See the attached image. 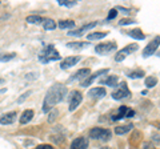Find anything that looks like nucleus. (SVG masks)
<instances>
[{
    "mask_svg": "<svg viewBox=\"0 0 160 149\" xmlns=\"http://www.w3.org/2000/svg\"><path fill=\"white\" fill-rule=\"evenodd\" d=\"M88 43H86V41H74V43H68L67 47L71 48V49H83L86 47H88Z\"/></svg>",
    "mask_w": 160,
    "mask_h": 149,
    "instance_id": "20",
    "label": "nucleus"
},
{
    "mask_svg": "<svg viewBox=\"0 0 160 149\" xmlns=\"http://www.w3.org/2000/svg\"><path fill=\"white\" fill-rule=\"evenodd\" d=\"M82 100H83L82 93H80L79 91H72L70 93V108H68L70 112H74V110L80 105Z\"/></svg>",
    "mask_w": 160,
    "mask_h": 149,
    "instance_id": "5",
    "label": "nucleus"
},
{
    "mask_svg": "<svg viewBox=\"0 0 160 149\" xmlns=\"http://www.w3.org/2000/svg\"><path fill=\"white\" fill-rule=\"evenodd\" d=\"M31 95H32V91H28V92H25V93H23V95H21V96H20V97H19V99H17V104H21V102H23V101H25V99H27V97H28V96H31Z\"/></svg>",
    "mask_w": 160,
    "mask_h": 149,
    "instance_id": "31",
    "label": "nucleus"
},
{
    "mask_svg": "<svg viewBox=\"0 0 160 149\" xmlns=\"http://www.w3.org/2000/svg\"><path fill=\"white\" fill-rule=\"evenodd\" d=\"M131 129H133V125L132 124L123 125V127H116L115 128V133H116V135H125V133H128Z\"/></svg>",
    "mask_w": 160,
    "mask_h": 149,
    "instance_id": "21",
    "label": "nucleus"
},
{
    "mask_svg": "<svg viewBox=\"0 0 160 149\" xmlns=\"http://www.w3.org/2000/svg\"><path fill=\"white\" fill-rule=\"evenodd\" d=\"M4 83H6L4 79H0V85H2V84H4Z\"/></svg>",
    "mask_w": 160,
    "mask_h": 149,
    "instance_id": "39",
    "label": "nucleus"
},
{
    "mask_svg": "<svg viewBox=\"0 0 160 149\" xmlns=\"http://www.w3.org/2000/svg\"><path fill=\"white\" fill-rule=\"evenodd\" d=\"M138 48H139V45L138 44H129L128 47H125V48H123L121 49V53H123L124 56H127L128 53H132V52H135V51H138Z\"/></svg>",
    "mask_w": 160,
    "mask_h": 149,
    "instance_id": "25",
    "label": "nucleus"
},
{
    "mask_svg": "<svg viewBox=\"0 0 160 149\" xmlns=\"http://www.w3.org/2000/svg\"><path fill=\"white\" fill-rule=\"evenodd\" d=\"M35 149H55L52 145H48V144H41V145H37Z\"/></svg>",
    "mask_w": 160,
    "mask_h": 149,
    "instance_id": "34",
    "label": "nucleus"
},
{
    "mask_svg": "<svg viewBox=\"0 0 160 149\" xmlns=\"http://www.w3.org/2000/svg\"><path fill=\"white\" fill-rule=\"evenodd\" d=\"M90 137L93 140L108 141V140H111L112 133L109 129H105V128H92L90 131Z\"/></svg>",
    "mask_w": 160,
    "mask_h": 149,
    "instance_id": "3",
    "label": "nucleus"
},
{
    "mask_svg": "<svg viewBox=\"0 0 160 149\" xmlns=\"http://www.w3.org/2000/svg\"><path fill=\"white\" fill-rule=\"evenodd\" d=\"M90 75H91V69H88V68H83V69H80V71H78V72H75V73L72 75V77L70 79V81H75V80L87 79Z\"/></svg>",
    "mask_w": 160,
    "mask_h": 149,
    "instance_id": "13",
    "label": "nucleus"
},
{
    "mask_svg": "<svg viewBox=\"0 0 160 149\" xmlns=\"http://www.w3.org/2000/svg\"><path fill=\"white\" fill-rule=\"evenodd\" d=\"M25 79H36V73H29V75H25Z\"/></svg>",
    "mask_w": 160,
    "mask_h": 149,
    "instance_id": "38",
    "label": "nucleus"
},
{
    "mask_svg": "<svg viewBox=\"0 0 160 149\" xmlns=\"http://www.w3.org/2000/svg\"><path fill=\"white\" fill-rule=\"evenodd\" d=\"M132 23H135L132 19H121V20L119 21V24L120 25H128V24H132Z\"/></svg>",
    "mask_w": 160,
    "mask_h": 149,
    "instance_id": "33",
    "label": "nucleus"
},
{
    "mask_svg": "<svg viewBox=\"0 0 160 149\" xmlns=\"http://www.w3.org/2000/svg\"><path fill=\"white\" fill-rule=\"evenodd\" d=\"M16 57V53L11 52V53H0V61L4 63V61H11Z\"/></svg>",
    "mask_w": 160,
    "mask_h": 149,
    "instance_id": "26",
    "label": "nucleus"
},
{
    "mask_svg": "<svg viewBox=\"0 0 160 149\" xmlns=\"http://www.w3.org/2000/svg\"><path fill=\"white\" fill-rule=\"evenodd\" d=\"M129 96H131V92L127 87V83H121L115 92H112V97L115 100H121V99H127Z\"/></svg>",
    "mask_w": 160,
    "mask_h": 149,
    "instance_id": "4",
    "label": "nucleus"
},
{
    "mask_svg": "<svg viewBox=\"0 0 160 149\" xmlns=\"http://www.w3.org/2000/svg\"><path fill=\"white\" fill-rule=\"evenodd\" d=\"M100 149H111V148H108V147H104V148H100Z\"/></svg>",
    "mask_w": 160,
    "mask_h": 149,
    "instance_id": "40",
    "label": "nucleus"
},
{
    "mask_svg": "<svg viewBox=\"0 0 160 149\" xmlns=\"http://www.w3.org/2000/svg\"><path fill=\"white\" fill-rule=\"evenodd\" d=\"M62 59V56L59 55V52L55 49L52 44H48L40 51V55H39V60L41 63L47 64V63H51V61H58V60Z\"/></svg>",
    "mask_w": 160,
    "mask_h": 149,
    "instance_id": "2",
    "label": "nucleus"
},
{
    "mask_svg": "<svg viewBox=\"0 0 160 149\" xmlns=\"http://www.w3.org/2000/svg\"><path fill=\"white\" fill-rule=\"evenodd\" d=\"M117 81H119V79H117V76H109L108 79H105V80H100V83L101 84H104V85L107 87H116L117 85Z\"/></svg>",
    "mask_w": 160,
    "mask_h": 149,
    "instance_id": "18",
    "label": "nucleus"
},
{
    "mask_svg": "<svg viewBox=\"0 0 160 149\" xmlns=\"http://www.w3.org/2000/svg\"><path fill=\"white\" fill-rule=\"evenodd\" d=\"M128 106H125V105H123V106H120L119 108V110H117V113L116 114H112L111 116V120L112 121H117V120H121V118H124L125 117V114H127V112H128Z\"/></svg>",
    "mask_w": 160,
    "mask_h": 149,
    "instance_id": "16",
    "label": "nucleus"
},
{
    "mask_svg": "<svg viewBox=\"0 0 160 149\" xmlns=\"http://www.w3.org/2000/svg\"><path fill=\"white\" fill-rule=\"evenodd\" d=\"M17 118V113L16 112H8L3 116H0V124L2 125H10L16 121Z\"/></svg>",
    "mask_w": 160,
    "mask_h": 149,
    "instance_id": "11",
    "label": "nucleus"
},
{
    "mask_svg": "<svg viewBox=\"0 0 160 149\" xmlns=\"http://www.w3.org/2000/svg\"><path fill=\"white\" fill-rule=\"evenodd\" d=\"M58 4L59 6H63V7H67V8H71V7L76 6V2H70V0H58Z\"/></svg>",
    "mask_w": 160,
    "mask_h": 149,
    "instance_id": "29",
    "label": "nucleus"
},
{
    "mask_svg": "<svg viewBox=\"0 0 160 149\" xmlns=\"http://www.w3.org/2000/svg\"><path fill=\"white\" fill-rule=\"evenodd\" d=\"M107 35H108V32H95V33H88L87 39H88V40H100V39H104Z\"/></svg>",
    "mask_w": 160,
    "mask_h": 149,
    "instance_id": "23",
    "label": "nucleus"
},
{
    "mask_svg": "<svg viewBox=\"0 0 160 149\" xmlns=\"http://www.w3.org/2000/svg\"><path fill=\"white\" fill-rule=\"evenodd\" d=\"M127 76H128L129 79H142V77H144V72L142 69L133 71V72H128Z\"/></svg>",
    "mask_w": 160,
    "mask_h": 149,
    "instance_id": "27",
    "label": "nucleus"
},
{
    "mask_svg": "<svg viewBox=\"0 0 160 149\" xmlns=\"http://www.w3.org/2000/svg\"><path fill=\"white\" fill-rule=\"evenodd\" d=\"M87 148H88V140L86 137H78L71 144V149H87Z\"/></svg>",
    "mask_w": 160,
    "mask_h": 149,
    "instance_id": "12",
    "label": "nucleus"
},
{
    "mask_svg": "<svg viewBox=\"0 0 160 149\" xmlns=\"http://www.w3.org/2000/svg\"><path fill=\"white\" fill-rule=\"evenodd\" d=\"M132 116H135V110H131V109H128V112H127V114H125V117H132Z\"/></svg>",
    "mask_w": 160,
    "mask_h": 149,
    "instance_id": "37",
    "label": "nucleus"
},
{
    "mask_svg": "<svg viewBox=\"0 0 160 149\" xmlns=\"http://www.w3.org/2000/svg\"><path fill=\"white\" fill-rule=\"evenodd\" d=\"M116 11L119 9V11H121L123 13H125V15H128L129 12H131V9H128V8H123V7H117V8H115Z\"/></svg>",
    "mask_w": 160,
    "mask_h": 149,
    "instance_id": "36",
    "label": "nucleus"
},
{
    "mask_svg": "<svg viewBox=\"0 0 160 149\" xmlns=\"http://www.w3.org/2000/svg\"><path fill=\"white\" fill-rule=\"evenodd\" d=\"M25 21L29 23V24H43L44 19L39 16V15H31V16H27Z\"/></svg>",
    "mask_w": 160,
    "mask_h": 149,
    "instance_id": "19",
    "label": "nucleus"
},
{
    "mask_svg": "<svg viewBox=\"0 0 160 149\" xmlns=\"http://www.w3.org/2000/svg\"><path fill=\"white\" fill-rule=\"evenodd\" d=\"M124 59H125V56H124V55H123V53H121L120 51L117 52V55L115 56V60H116V61H123Z\"/></svg>",
    "mask_w": 160,
    "mask_h": 149,
    "instance_id": "35",
    "label": "nucleus"
},
{
    "mask_svg": "<svg viewBox=\"0 0 160 149\" xmlns=\"http://www.w3.org/2000/svg\"><path fill=\"white\" fill-rule=\"evenodd\" d=\"M96 24H97V21L90 23V24H87V25H84V27H82V28L76 29V31H70V32H68V35H70V36H78V37H80L82 35H84V32L90 31V29H92L93 27H96Z\"/></svg>",
    "mask_w": 160,
    "mask_h": 149,
    "instance_id": "10",
    "label": "nucleus"
},
{
    "mask_svg": "<svg viewBox=\"0 0 160 149\" xmlns=\"http://www.w3.org/2000/svg\"><path fill=\"white\" fill-rule=\"evenodd\" d=\"M79 61H80V56H70V57H67V59H64L62 61L60 68H62V69H68V68L76 65Z\"/></svg>",
    "mask_w": 160,
    "mask_h": 149,
    "instance_id": "9",
    "label": "nucleus"
},
{
    "mask_svg": "<svg viewBox=\"0 0 160 149\" xmlns=\"http://www.w3.org/2000/svg\"><path fill=\"white\" fill-rule=\"evenodd\" d=\"M58 114H59V112L56 109H53L52 112H48V123H53Z\"/></svg>",
    "mask_w": 160,
    "mask_h": 149,
    "instance_id": "30",
    "label": "nucleus"
},
{
    "mask_svg": "<svg viewBox=\"0 0 160 149\" xmlns=\"http://www.w3.org/2000/svg\"><path fill=\"white\" fill-rule=\"evenodd\" d=\"M43 27H44L45 31H53L58 25H56V23L53 21L52 19H45V20L43 21Z\"/></svg>",
    "mask_w": 160,
    "mask_h": 149,
    "instance_id": "22",
    "label": "nucleus"
},
{
    "mask_svg": "<svg viewBox=\"0 0 160 149\" xmlns=\"http://www.w3.org/2000/svg\"><path fill=\"white\" fill-rule=\"evenodd\" d=\"M117 16V11L113 8V9H111L109 11V13H108V17H107V20H112V19H115Z\"/></svg>",
    "mask_w": 160,
    "mask_h": 149,
    "instance_id": "32",
    "label": "nucleus"
},
{
    "mask_svg": "<svg viewBox=\"0 0 160 149\" xmlns=\"http://www.w3.org/2000/svg\"><path fill=\"white\" fill-rule=\"evenodd\" d=\"M159 41H160V37L156 36L155 39L152 40L146 48H144V51H143V57H148V56H151V55H155L156 49L159 48Z\"/></svg>",
    "mask_w": 160,
    "mask_h": 149,
    "instance_id": "6",
    "label": "nucleus"
},
{
    "mask_svg": "<svg viewBox=\"0 0 160 149\" xmlns=\"http://www.w3.org/2000/svg\"><path fill=\"white\" fill-rule=\"evenodd\" d=\"M108 72H109V69H101V71H97L96 73H93V75H90L86 79V80H83L80 85H82L83 88H87V87H90L91 84H92V83H93L95 80H96V79H97L100 75H105V73H108Z\"/></svg>",
    "mask_w": 160,
    "mask_h": 149,
    "instance_id": "8",
    "label": "nucleus"
},
{
    "mask_svg": "<svg viewBox=\"0 0 160 149\" xmlns=\"http://www.w3.org/2000/svg\"><path fill=\"white\" fill-rule=\"evenodd\" d=\"M128 36L132 37V39H136V40H144V39H146V35H144L143 31H142V29H139V28L129 31L128 32Z\"/></svg>",
    "mask_w": 160,
    "mask_h": 149,
    "instance_id": "17",
    "label": "nucleus"
},
{
    "mask_svg": "<svg viewBox=\"0 0 160 149\" xmlns=\"http://www.w3.org/2000/svg\"><path fill=\"white\" fill-rule=\"evenodd\" d=\"M33 110L32 109H27V110H24L23 112V114H21V117H20V124L21 125H25V124H28L29 121L33 118Z\"/></svg>",
    "mask_w": 160,
    "mask_h": 149,
    "instance_id": "15",
    "label": "nucleus"
},
{
    "mask_svg": "<svg viewBox=\"0 0 160 149\" xmlns=\"http://www.w3.org/2000/svg\"><path fill=\"white\" fill-rule=\"evenodd\" d=\"M68 93V89L62 84H55L49 88V91L45 95L44 99V104H43V112L48 113L51 112V109L56 104H59L60 101H63V99L66 97V95Z\"/></svg>",
    "mask_w": 160,
    "mask_h": 149,
    "instance_id": "1",
    "label": "nucleus"
},
{
    "mask_svg": "<svg viewBox=\"0 0 160 149\" xmlns=\"http://www.w3.org/2000/svg\"><path fill=\"white\" fill-rule=\"evenodd\" d=\"M56 25H59V28H62V29L74 28V27H75V21L74 20H62V21H59V24H56Z\"/></svg>",
    "mask_w": 160,
    "mask_h": 149,
    "instance_id": "24",
    "label": "nucleus"
},
{
    "mask_svg": "<svg viewBox=\"0 0 160 149\" xmlns=\"http://www.w3.org/2000/svg\"><path fill=\"white\" fill-rule=\"evenodd\" d=\"M116 49V44L115 43H103V44H99L95 47V51L99 55H107V53L112 52Z\"/></svg>",
    "mask_w": 160,
    "mask_h": 149,
    "instance_id": "7",
    "label": "nucleus"
},
{
    "mask_svg": "<svg viewBox=\"0 0 160 149\" xmlns=\"http://www.w3.org/2000/svg\"><path fill=\"white\" fill-rule=\"evenodd\" d=\"M88 96L95 99V100L103 99L105 96V89L104 88H92L91 91H88Z\"/></svg>",
    "mask_w": 160,
    "mask_h": 149,
    "instance_id": "14",
    "label": "nucleus"
},
{
    "mask_svg": "<svg viewBox=\"0 0 160 149\" xmlns=\"http://www.w3.org/2000/svg\"><path fill=\"white\" fill-rule=\"evenodd\" d=\"M156 84H158V80H156V77H154V76H148V77H146V87L154 88Z\"/></svg>",
    "mask_w": 160,
    "mask_h": 149,
    "instance_id": "28",
    "label": "nucleus"
}]
</instances>
